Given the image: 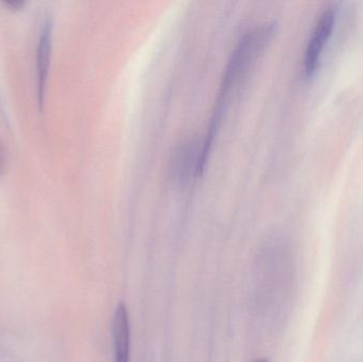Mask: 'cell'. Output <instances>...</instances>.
Wrapping results in <instances>:
<instances>
[{"label":"cell","mask_w":363,"mask_h":362,"mask_svg":"<svg viewBox=\"0 0 363 362\" xmlns=\"http://www.w3.org/2000/svg\"><path fill=\"white\" fill-rule=\"evenodd\" d=\"M53 19L45 15L38 29L35 47L36 100L40 110L44 108L46 99L47 83L52 55Z\"/></svg>","instance_id":"7a4b0ae2"},{"label":"cell","mask_w":363,"mask_h":362,"mask_svg":"<svg viewBox=\"0 0 363 362\" xmlns=\"http://www.w3.org/2000/svg\"><path fill=\"white\" fill-rule=\"evenodd\" d=\"M335 21H336V13L333 8L324 11L323 14L320 16L305 52L304 70L307 76L315 74V69L319 66L320 57L326 42L332 35Z\"/></svg>","instance_id":"277c9868"},{"label":"cell","mask_w":363,"mask_h":362,"mask_svg":"<svg viewBox=\"0 0 363 362\" xmlns=\"http://www.w3.org/2000/svg\"><path fill=\"white\" fill-rule=\"evenodd\" d=\"M113 346L115 362H129L130 359V324L129 315L125 304L117 306L113 319Z\"/></svg>","instance_id":"5b68a950"},{"label":"cell","mask_w":363,"mask_h":362,"mask_svg":"<svg viewBox=\"0 0 363 362\" xmlns=\"http://www.w3.org/2000/svg\"><path fill=\"white\" fill-rule=\"evenodd\" d=\"M2 4L10 10L18 11L23 9V6H26V1H23V0H4V1H2Z\"/></svg>","instance_id":"8992f818"},{"label":"cell","mask_w":363,"mask_h":362,"mask_svg":"<svg viewBox=\"0 0 363 362\" xmlns=\"http://www.w3.org/2000/svg\"><path fill=\"white\" fill-rule=\"evenodd\" d=\"M254 362H270L268 361V359H257V361H255Z\"/></svg>","instance_id":"ba28073f"},{"label":"cell","mask_w":363,"mask_h":362,"mask_svg":"<svg viewBox=\"0 0 363 362\" xmlns=\"http://www.w3.org/2000/svg\"><path fill=\"white\" fill-rule=\"evenodd\" d=\"M4 148H2L1 145H0V174H1L2 169H4Z\"/></svg>","instance_id":"52a82bcc"},{"label":"cell","mask_w":363,"mask_h":362,"mask_svg":"<svg viewBox=\"0 0 363 362\" xmlns=\"http://www.w3.org/2000/svg\"><path fill=\"white\" fill-rule=\"evenodd\" d=\"M274 29L275 23L272 21L254 26L241 35L236 46L230 52L221 83H220L219 91L216 98L215 108L211 115L208 131L203 138V153L206 157H208L213 135L221 123L223 113L230 106L232 97H234L235 94L245 83L256 57L270 40Z\"/></svg>","instance_id":"6da1fadb"},{"label":"cell","mask_w":363,"mask_h":362,"mask_svg":"<svg viewBox=\"0 0 363 362\" xmlns=\"http://www.w3.org/2000/svg\"><path fill=\"white\" fill-rule=\"evenodd\" d=\"M203 140L188 137L181 140L172 153L170 171L174 179L184 182L196 176L204 168L202 157Z\"/></svg>","instance_id":"3957f363"}]
</instances>
